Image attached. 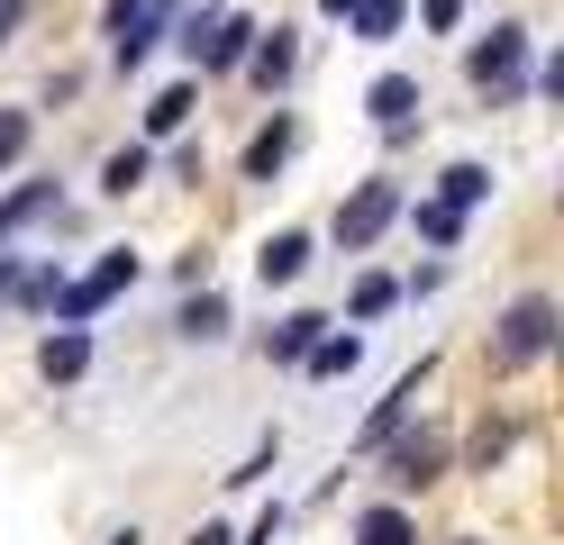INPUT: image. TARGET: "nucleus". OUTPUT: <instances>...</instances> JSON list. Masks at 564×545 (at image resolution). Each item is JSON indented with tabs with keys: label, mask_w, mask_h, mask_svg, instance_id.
Returning a JSON list of instances; mask_svg holds the SVG:
<instances>
[{
	"label": "nucleus",
	"mask_w": 564,
	"mask_h": 545,
	"mask_svg": "<svg viewBox=\"0 0 564 545\" xmlns=\"http://www.w3.org/2000/svg\"><path fill=\"white\" fill-rule=\"evenodd\" d=\"M173 327H183V337H219V327H228V301H219V291H200V301H183Z\"/></svg>",
	"instance_id": "18"
},
{
	"label": "nucleus",
	"mask_w": 564,
	"mask_h": 545,
	"mask_svg": "<svg viewBox=\"0 0 564 545\" xmlns=\"http://www.w3.org/2000/svg\"><path fill=\"white\" fill-rule=\"evenodd\" d=\"M137 10H147V0H110V46H119V28H128Z\"/></svg>",
	"instance_id": "27"
},
{
	"label": "nucleus",
	"mask_w": 564,
	"mask_h": 545,
	"mask_svg": "<svg viewBox=\"0 0 564 545\" xmlns=\"http://www.w3.org/2000/svg\"><path fill=\"white\" fill-rule=\"evenodd\" d=\"M246 36H256V19H209L192 55H200L209 73H228V64H246Z\"/></svg>",
	"instance_id": "6"
},
{
	"label": "nucleus",
	"mask_w": 564,
	"mask_h": 545,
	"mask_svg": "<svg viewBox=\"0 0 564 545\" xmlns=\"http://www.w3.org/2000/svg\"><path fill=\"white\" fill-rule=\"evenodd\" d=\"M183 119H192V83H173V91H155V109H147V128H155V137H173Z\"/></svg>",
	"instance_id": "19"
},
{
	"label": "nucleus",
	"mask_w": 564,
	"mask_h": 545,
	"mask_svg": "<svg viewBox=\"0 0 564 545\" xmlns=\"http://www.w3.org/2000/svg\"><path fill=\"white\" fill-rule=\"evenodd\" d=\"M110 545H137V527H119V536H110Z\"/></svg>",
	"instance_id": "31"
},
{
	"label": "nucleus",
	"mask_w": 564,
	"mask_h": 545,
	"mask_svg": "<svg viewBox=\"0 0 564 545\" xmlns=\"http://www.w3.org/2000/svg\"><path fill=\"white\" fill-rule=\"evenodd\" d=\"M282 155H292V119L256 128V145H246V182H273V173H282Z\"/></svg>",
	"instance_id": "10"
},
{
	"label": "nucleus",
	"mask_w": 564,
	"mask_h": 545,
	"mask_svg": "<svg viewBox=\"0 0 564 545\" xmlns=\"http://www.w3.org/2000/svg\"><path fill=\"white\" fill-rule=\"evenodd\" d=\"M319 10H337V19H346V10H356V0H319Z\"/></svg>",
	"instance_id": "30"
},
{
	"label": "nucleus",
	"mask_w": 564,
	"mask_h": 545,
	"mask_svg": "<svg viewBox=\"0 0 564 545\" xmlns=\"http://www.w3.org/2000/svg\"><path fill=\"white\" fill-rule=\"evenodd\" d=\"M392 301H401V282H392V273H365V282H356V318H382Z\"/></svg>",
	"instance_id": "22"
},
{
	"label": "nucleus",
	"mask_w": 564,
	"mask_h": 545,
	"mask_svg": "<svg viewBox=\"0 0 564 545\" xmlns=\"http://www.w3.org/2000/svg\"><path fill=\"white\" fill-rule=\"evenodd\" d=\"M410 400H419V373H401V391L365 418V446H392V436H401V418H410Z\"/></svg>",
	"instance_id": "12"
},
{
	"label": "nucleus",
	"mask_w": 564,
	"mask_h": 545,
	"mask_svg": "<svg viewBox=\"0 0 564 545\" xmlns=\"http://www.w3.org/2000/svg\"><path fill=\"white\" fill-rule=\"evenodd\" d=\"M392 28H401V0H356V36H373V46H382Z\"/></svg>",
	"instance_id": "21"
},
{
	"label": "nucleus",
	"mask_w": 564,
	"mask_h": 545,
	"mask_svg": "<svg viewBox=\"0 0 564 545\" xmlns=\"http://www.w3.org/2000/svg\"><path fill=\"white\" fill-rule=\"evenodd\" d=\"M465 73H474L482 91H519V73H528V28H519V19H501V28H491L482 46L465 55Z\"/></svg>",
	"instance_id": "2"
},
{
	"label": "nucleus",
	"mask_w": 564,
	"mask_h": 545,
	"mask_svg": "<svg viewBox=\"0 0 564 545\" xmlns=\"http://www.w3.org/2000/svg\"><path fill=\"white\" fill-rule=\"evenodd\" d=\"M392 209H401V192H392V182H365V192L337 209V246H373L382 228H392Z\"/></svg>",
	"instance_id": "4"
},
{
	"label": "nucleus",
	"mask_w": 564,
	"mask_h": 545,
	"mask_svg": "<svg viewBox=\"0 0 564 545\" xmlns=\"http://www.w3.org/2000/svg\"><path fill=\"white\" fill-rule=\"evenodd\" d=\"M482 192H491V173H482V164H446V192H437V209H455V218H465Z\"/></svg>",
	"instance_id": "14"
},
{
	"label": "nucleus",
	"mask_w": 564,
	"mask_h": 545,
	"mask_svg": "<svg viewBox=\"0 0 564 545\" xmlns=\"http://www.w3.org/2000/svg\"><path fill=\"white\" fill-rule=\"evenodd\" d=\"M356 545H419V527L401 519V509H365V519H356Z\"/></svg>",
	"instance_id": "15"
},
{
	"label": "nucleus",
	"mask_w": 564,
	"mask_h": 545,
	"mask_svg": "<svg viewBox=\"0 0 564 545\" xmlns=\"http://www.w3.org/2000/svg\"><path fill=\"white\" fill-rule=\"evenodd\" d=\"M301 264H310V237H301V228L264 237V254H256V273H264V282H301Z\"/></svg>",
	"instance_id": "9"
},
{
	"label": "nucleus",
	"mask_w": 564,
	"mask_h": 545,
	"mask_svg": "<svg viewBox=\"0 0 564 545\" xmlns=\"http://www.w3.org/2000/svg\"><path fill=\"white\" fill-rule=\"evenodd\" d=\"M46 200H55V182H19V192L0 200V246H10V237H19V228H28V218H37Z\"/></svg>",
	"instance_id": "13"
},
{
	"label": "nucleus",
	"mask_w": 564,
	"mask_h": 545,
	"mask_svg": "<svg viewBox=\"0 0 564 545\" xmlns=\"http://www.w3.org/2000/svg\"><path fill=\"white\" fill-rule=\"evenodd\" d=\"M128 282H137V254H110V264H100V273L64 282V291H55V327H83L91 309H110V301H119Z\"/></svg>",
	"instance_id": "1"
},
{
	"label": "nucleus",
	"mask_w": 564,
	"mask_h": 545,
	"mask_svg": "<svg viewBox=\"0 0 564 545\" xmlns=\"http://www.w3.org/2000/svg\"><path fill=\"white\" fill-rule=\"evenodd\" d=\"M455 228H465V218H455V209H437V200H429V209H419V237H437V246H446Z\"/></svg>",
	"instance_id": "24"
},
{
	"label": "nucleus",
	"mask_w": 564,
	"mask_h": 545,
	"mask_svg": "<svg viewBox=\"0 0 564 545\" xmlns=\"http://www.w3.org/2000/svg\"><path fill=\"white\" fill-rule=\"evenodd\" d=\"M192 545H228V527H200V536H192Z\"/></svg>",
	"instance_id": "29"
},
{
	"label": "nucleus",
	"mask_w": 564,
	"mask_h": 545,
	"mask_svg": "<svg viewBox=\"0 0 564 545\" xmlns=\"http://www.w3.org/2000/svg\"><path fill=\"white\" fill-rule=\"evenodd\" d=\"M437 472H446V446H437V436H401V446H392V482H401V491L437 482Z\"/></svg>",
	"instance_id": "5"
},
{
	"label": "nucleus",
	"mask_w": 564,
	"mask_h": 545,
	"mask_svg": "<svg viewBox=\"0 0 564 545\" xmlns=\"http://www.w3.org/2000/svg\"><path fill=\"white\" fill-rule=\"evenodd\" d=\"M246 64H256V83H282V73H292V36H282V28H273V36H264V46H256V55H246Z\"/></svg>",
	"instance_id": "20"
},
{
	"label": "nucleus",
	"mask_w": 564,
	"mask_h": 545,
	"mask_svg": "<svg viewBox=\"0 0 564 545\" xmlns=\"http://www.w3.org/2000/svg\"><path fill=\"white\" fill-rule=\"evenodd\" d=\"M319 337H328V318H319V309H292V318L273 327V355H282V363H301V355L319 346Z\"/></svg>",
	"instance_id": "11"
},
{
	"label": "nucleus",
	"mask_w": 564,
	"mask_h": 545,
	"mask_svg": "<svg viewBox=\"0 0 564 545\" xmlns=\"http://www.w3.org/2000/svg\"><path fill=\"white\" fill-rule=\"evenodd\" d=\"M546 346H555V301L528 291V301L501 318V363H528V355H546Z\"/></svg>",
	"instance_id": "3"
},
{
	"label": "nucleus",
	"mask_w": 564,
	"mask_h": 545,
	"mask_svg": "<svg viewBox=\"0 0 564 545\" xmlns=\"http://www.w3.org/2000/svg\"><path fill=\"white\" fill-rule=\"evenodd\" d=\"M356 355H365L356 337H319V346H310L301 363H310V373H319V382H337V373H356Z\"/></svg>",
	"instance_id": "16"
},
{
	"label": "nucleus",
	"mask_w": 564,
	"mask_h": 545,
	"mask_svg": "<svg viewBox=\"0 0 564 545\" xmlns=\"http://www.w3.org/2000/svg\"><path fill=\"white\" fill-rule=\"evenodd\" d=\"M83 363H91V337H83V327H55V337L37 346V373H46V382H74Z\"/></svg>",
	"instance_id": "7"
},
{
	"label": "nucleus",
	"mask_w": 564,
	"mask_h": 545,
	"mask_svg": "<svg viewBox=\"0 0 564 545\" xmlns=\"http://www.w3.org/2000/svg\"><path fill=\"white\" fill-rule=\"evenodd\" d=\"M28 155V109H0V164Z\"/></svg>",
	"instance_id": "23"
},
{
	"label": "nucleus",
	"mask_w": 564,
	"mask_h": 545,
	"mask_svg": "<svg viewBox=\"0 0 564 545\" xmlns=\"http://www.w3.org/2000/svg\"><path fill=\"white\" fill-rule=\"evenodd\" d=\"M19 19H28V0H0V46L19 36Z\"/></svg>",
	"instance_id": "25"
},
{
	"label": "nucleus",
	"mask_w": 564,
	"mask_h": 545,
	"mask_svg": "<svg viewBox=\"0 0 564 545\" xmlns=\"http://www.w3.org/2000/svg\"><path fill=\"white\" fill-rule=\"evenodd\" d=\"M365 109H373L382 128H410V109H419V83H410V73H382V83L365 91Z\"/></svg>",
	"instance_id": "8"
},
{
	"label": "nucleus",
	"mask_w": 564,
	"mask_h": 545,
	"mask_svg": "<svg viewBox=\"0 0 564 545\" xmlns=\"http://www.w3.org/2000/svg\"><path fill=\"white\" fill-rule=\"evenodd\" d=\"M465 545H474V536H465Z\"/></svg>",
	"instance_id": "32"
},
{
	"label": "nucleus",
	"mask_w": 564,
	"mask_h": 545,
	"mask_svg": "<svg viewBox=\"0 0 564 545\" xmlns=\"http://www.w3.org/2000/svg\"><path fill=\"white\" fill-rule=\"evenodd\" d=\"M0 291H19V264H10V254H0Z\"/></svg>",
	"instance_id": "28"
},
{
	"label": "nucleus",
	"mask_w": 564,
	"mask_h": 545,
	"mask_svg": "<svg viewBox=\"0 0 564 545\" xmlns=\"http://www.w3.org/2000/svg\"><path fill=\"white\" fill-rule=\"evenodd\" d=\"M137 182H147V145H119V155L100 164V192H119V200H128Z\"/></svg>",
	"instance_id": "17"
},
{
	"label": "nucleus",
	"mask_w": 564,
	"mask_h": 545,
	"mask_svg": "<svg viewBox=\"0 0 564 545\" xmlns=\"http://www.w3.org/2000/svg\"><path fill=\"white\" fill-rule=\"evenodd\" d=\"M465 19V0H429V28H455Z\"/></svg>",
	"instance_id": "26"
}]
</instances>
